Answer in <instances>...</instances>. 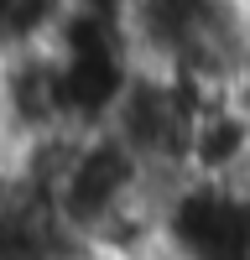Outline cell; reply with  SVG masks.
Returning <instances> with one entry per match:
<instances>
[{
  "label": "cell",
  "mask_w": 250,
  "mask_h": 260,
  "mask_svg": "<svg viewBox=\"0 0 250 260\" xmlns=\"http://www.w3.org/2000/svg\"><path fill=\"white\" fill-rule=\"evenodd\" d=\"M47 47L57 57V78H63V99H68L73 130L110 125L120 99L131 94V83L146 68L131 21L99 16V11H78V6L68 11V21L57 26V37Z\"/></svg>",
  "instance_id": "cell-1"
},
{
  "label": "cell",
  "mask_w": 250,
  "mask_h": 260,
  "mask_svg": "<svg viewBox=\"0 0 250 260\" xmlns=\"http://www.w3.org/2000/svg\"><path fill=\"white\" fill-rule=\"evenodd\" d=\"M73 260H125V255H110V250H94V245H78Z\"/></svg>",
  "instance_id": "cell-7"
},
{
  "label": "cell",
  "mask_w": 250,
  "mask_h": 260,
  "mask_svg": "<svg viewBox=\"0 0 250 260\" xmlns=\"http://www.w3.org/2000/svg\"><path fill=\"white\" fill-rule=\"evenodd\" d=\"M26 203V167H21V151L0 136V219L16 213Z\"/></svg>",
  "instance_id": "cell-5"
},
{
  "label": "cell",
  "mask_w": 250,
  "mask_h": 260,
  "mask_svg": "<svg viewBox=\"0 0 250 260\" xmlns=\"http://www.w3.org/2000/svg\"><path fill=\"white\" fill-rule=\"evenodd\" d=\"M229 94H235V104L250 115V42H245V52L235 62V78H229Z\"/></svg>",
  "instance_id": "cell-6"
},
{
  "label": "cell",
  "mask_w": 250,
  "mask_h": 260,
  "mask_svg": "<svg viewBox=\"0 0 250 260\" xmlns=\"http://www.w3.org/2000/svg\"><path fill=\"white\" fill-rule=\"evenodd\" d=\"M193 177H224V182H250V115L235 104V94L208 99L193 136H188V167Z\"/></svg>",
  "instance_id": "cell-4"
},
{
  "label": "cell",
  "mask_w": 250,
  "mask_h": 260,
  "mask_svg": "<svg viewBox=\"0 0 250 260\" xmlns=\"http://www.w3.org/2000/svg\"><path fill=\"white\" fill-rule=\"evenodd\" d=\"M162 260H250V182L182 177L162 182Z\"/></svg>",
  "instance_id": "cell-2"
},
{
  "label": "cell",
  "mask_w": 250,
  "mask_h": 260,
  "mask_svg": "<svg viewBox=\"0 0 250 260\" xmlns=\"http://www.w3.org/2000/svg\"><path fill=\"white\" fill-rule=\"evenodd\" d=\"M68 99H63L52 47H11L0 52V136L16 151H32L52 136H68Z\"/></svg>",
  "instance_id": "cell-3"
}]
</instances>
